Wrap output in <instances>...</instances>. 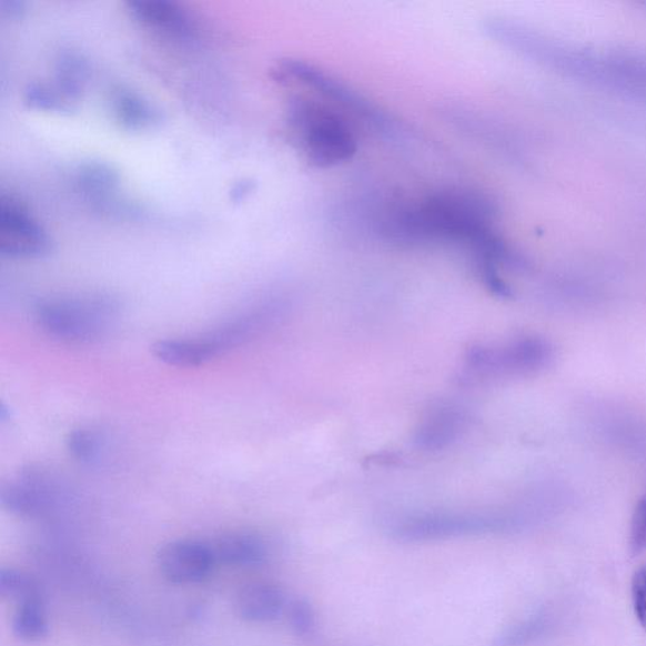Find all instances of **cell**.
Wrapping results in <instances>:
<instances>
[{"label":"cell","mask_w":646,"mask_h":646,"mask_svg":"<svg viewBox=\"0 0 646 646\" xmlns=\"http://www.w3.org/2000/svg\"><path fill=\"white\" fill-rule=\"evenodd\" d=\"M289 118L304 153L317 168H332L352 160L357 143L346 120L307 99L291 101Z\"/></svg>","instance_id":"obj_1"},{"label":"cell","mask_w":646,"mask_h":646,"mask_svg":"<svg viewBox=\"0 0 646 646\" xmlns=\"http://www.w3.org/2000/svg\"><path fill=\"white\" fill-rule=\"evenodd\" d=\"M118 316V304L107 297L51 300L36 310V321L46 334L72 344L104 337Z\"/></svg>","instance_id":"obj_2"},{"label":"cell","mask_w":646,"mask_h":646,"mask_svg":"<svg viewBox=\"0 0 646 646\" xmlns=\"http://www.w3.org/2000/svg\"><path fill=\"white\" fill-rule=\"evenodd\" d=\"M515 527L513 519L495 514H426L413 515L391 525L392 537L420 543L497 534Z\"/></svg>","instance_id":"obj_3"},{"label":"cell","mask_w":646,"mask_h":646,"mask_svg":"<svg viewBox=\"0 0 646 646\" xmlns=\"http://www.w3.org/2000/svg\"><path fill=\"white\" fill-rule=\"evenodd\" d=\"M552 347L541 339H521L497 347L474 349L466 359L463 380L483 381L486 377L529 374L547 366Z\"/></svg>","instance_id":"obj_4"},{"label":"cell","mask_w":646,"mask_h":646,"mask_svg":"<svg viewBox=\"0 0 646 646\" xmlns=\"http://www.w3.org/2000/svg\"><path fill=\"white\" fill-rule=\"evenodd\" d=\"M282 79L299 80L304 85L316 89L321 94L337 101L345 108L353 110L355 114L366 120L377 129L390 137L400 134L396 131V124L391 117L382 113L380 109L369 103L366 99L359 95L356 91L350 89L343 82L327 75V73L311 67L309 63L301 61L287 60L280 64L279 71Z\"/></svg>","instance_id":"obj_5"},{"label":"cell","mask_w":646,"mask_h":646,"mask_svg":"<svg viewBox=\"0 0 646 646\" xmlns=\"http://www.w3.org/2000/svg\"><path fill=\"white\" fill-rule=\"evenodd\" d=\"M0 252L9 258H43L51 252V240L29 211L12 199L0 202Z\"/></svg>","instance_id":"obj_6"},{"label":"cell","mask_w":646,"mask_h":646,"mask_svg":"<svg viewBox=\"0 0 646 646\" xmlns=\"http://www.w3.org/2000/svg\"><path fill=\"white\" fill-rule=\"evenodd\" d=\"M215 552L200 541H176L163 547L159 566L173 584H198L204 581L215 565Z\"/></svg>","instance_id":"obj_7"},{"label":"cell","mask_w":646,"mask_h":646,"mask_svg":"<svg viewBox=\"0 0 646 646\" xmlns=\"http://www.w3.org/2000/svg\"><path fill=\"white\" fill-rule=\"evenodd\" d=\"M53 485V478L46 471L27 467L3 484L0 503L6 511L16 515H39L52 503Z\"/></svg>","instance_id":"obj_8"},{"label":"cell","mask_w":646,"mask_h":646,"mask_svg":"<svg viewBox=\"0 0 646 646\" xmlns=\"http://www.w3.org/2000/svg\"><path fill=\"white\" fill-rule=\"evenodd\" d=\"M128 6L138 21L165 39L180 43H191L198 39L195 21L178 3L168 0H134Z\"/></svg>","instance_id":"obj_9"},{"label":"cell","mask_w":646,"mask_h":646,"mask_svg":"<svg viewBox=\"0 0 646 646\" xmlns=\"http://www.w3.org/2000/svg\"><path fill=\"white\" fill-rule=\"evenodd\" d=\"M283 591L271 584H253L240 591L236 608L246 622L270 623L276 620L284 612Z\"/></svg>","instance_id":"obj_10"},{"label":"cell","mask_w":646,"mask_h":646,"mask_svg":"<svg viewBox=\"0 0 646 646\" xmlns=\"http://www.w3.org/2000/svg\"><path fill=\"white\" fill-rule=\"evenodd\" d=\"M212 548H214L216 561L239 567L263 565L268 557L266 544L252 533L224 535Z\"/></svg>","instance_id":"obj_11"},{"label":"cell","mask_w":646,"mask_h":646,"mask_svg":"<svg viewBox=\"0 0 646 646\" xmlns=\"http://www.w3.org/2000/svg\"><path fill=\"white\" fill-rule=\"evenodd\" d=\"M13 632L18 638L37 642L49 634L48 617L39 596L24 599L17 608L13 617Z\"/></svg>","instance_id":"obj_12"},{"label":"cell","mask_w":646,"mask_h":646,"mask_svg":"<svg viewBox=\"0 0 646 646\" xmlns=\"http://www.w3.org/2000/svg\"><path fill=\"white\" fill-rule=\"evenodd\" d=\"M115 113L125 127L141 129L159 123V110L148 104L141 97L120 91L114 98Z\"/></svg>","instance_id":"obj_13"},{"label":"cell","mask_w":646,"mask_h":646,"mask_svg":"<svg viewBox=\"0 0 646 646\" xmlns=\"http://www.w3.org/2000/svg\"><path fill=\"white\" fill-rule=\"evenodd\" d=\"M67 446L71 456L82 464H95L107 448L104 433L94 428H79L70 432Z\"/></svg>","instance_id":"obj_14"},{"label":"cell","mask_w":646,"mask_h":646,"mask_svg":"<svg viewBox=\"0 0 646 646\" xmlns=\"http://www.w3.org/2000/svg\"><path fill=\"white\" fill-rule=\"evenodd\" d=\"M78 182L82 190L92 195H100L113 189L117 183V174L108 165L90 163L84 165L79 172Z\"/></svg>","instance_id":"obj_15"},{"label":"cell","mask_w":646,"mask_h":646,"mask_svg":"<svg viewBox=\"0 0 646 646\" xmlns=\"http://www.w3.org/2000/svg\"><path fill=\"white\" fill-rule=\"evenodd\" d=\"M0 595L3 597L20 599H29L36 596V587L32 579L22 574V572L12 568L0 569Z\"/></svg>","instance_id":"obj_16"},{"label":"cell","mask_w":646,"mask_h":646,"mask_svg":"<svg viewBox=\"0 0 646 646\" xmlns=\"http://www.w3.org/2000/svg\"><path fill=\"white\" fill-rule=\"evenodd\" d=\"M289 620L293 632L302 638H310L316 633V613L306 599H294L289 605Z\"/></svg>","instance_id":"obj_17"},{"label":"cell","mask_w":646,"mask_h":646,"mask_svg":"<svg viewBox=\"0 0 646 646\" xmlns=\"http://www.w3.org/2000/svg\"><path fill=\"white\" fill-rule=\"evenodd\" d=\"M542 629V618H532V620L516 625L512 627V629L496 636L494 646H523L532 642L534 638H537V635H539Z\"/></svg>","instance_id":"obj_18"},{"label":"cell","mask_w":646,"mask_h":646,"mask_svg":"<svg viewBox=\"0 0 646 646\" xmlns=\"http://www.w3.org/2000/svg\"><path fill=\"white\" fill-rule=\"evenodd\" d=\"M26 101L32 108L42 110H67V101H62L57 91L42 85H32L26 92Z\"/></svg>","instance_id":"obj_19"},{"label":"cell","mask_w":646,"mask_h":646,"mask_svg":"<svg viewBox=\"0 0 646 646\" xmlns=\"http://www.w3.org/2000/svg\"><path fill=\"white\" fill-rule=\"evenodd\" d=\"M630 548L633 555L646 552V491L640 497L632 521Z\"/></svg>","instance_id":"obj_20"},{"label":"cell","mask_w":646,"mask_h":646,"mask_svg":"<svg viewBox=\"0 0 646 646\" xmlns=\"http://www.w3.org/2000/svg\"><path fill=\"white\" fill-rule=\"evenodd\" d=\"M632 594L635 616L646 632V566L636 572L633 578Z\"/></svg>","instance_id":"obj_21"},{"label":"cell","mask_w":646,"mask_h":646,"mask_svg":"<svg viewBox=\"0 0 646 646\" xmlns=\"http://www.w3.org/2000/svg\"><path fill=\"white\" fill-rule=\"evenodd\" d=\"M2 7H8V8H3L7 9V13L14 16L20 13V11L22 12L23 9V3L22 2H18V0H6V2H2Z\"/></svg>","instance_id":"obj_22"},{"label":"cell","mask_w":646,"mask_h":646,"mask_svg":"<svg viewBox=\"0 0 646 646\" xmlns=\"http://www.w3.org/2000/svg\"><path fill=\"white\" fill-rule=\"evenodd\" d=\"M251 189H252L251 182H240L239 184H236V186L233 191V199L234 200L242 199L245 195V193L251 191Z\"/></svg>","instance_id":"obj_23"}]
</instances>
